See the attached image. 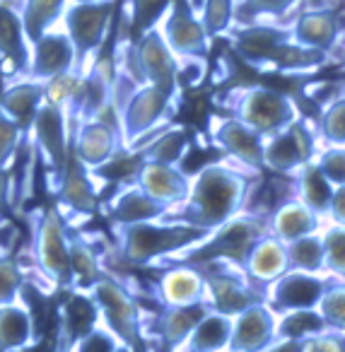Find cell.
I'll list each match as a JSON object with an SVG mask.
<instances>
[{"label":"cell","mask_w":345,"mask_h":352,"mask_svg":"<svg viewBox=\"0 0 345 352\" xmlns=\"http://www.w3.org/2000/svg\"><path fill=\"white\" fill-rule=\"evenodd\" d=\"M251 182L242 171L227 164H208L191 179V193L176 212H167L165 220L186 222L213 232L229 222L232 217L242 215L249 201Z\"/></svg>","instance_id":"1"},{"label":"cell","mask_w":345,"mask_h":352,"mask_svg":"<svg viewBox=\"0 0 345 352\" xmlns=\"http://www.w3.org/2000/svg\"><path fill=\"white\" fill-rule=\"evenodd\" d=\"M210 232L174 220H152L116 227L118 254L128 265H150L203 241Z\"/></svg>","instance_id":"2"},{"label":"cell","mask_w":345,"mask_h":352,"mask_svg":"<svg viewBox=\"0 0 345 352\" xmlns=\"http://www.w3.org/2000/svg\"><path fill=\"white\" fill-rule=\"evenodd\" d=\"M268 232H271L268 220L242 212V215L224 222L222 227L213 230L203 241L186 249L189 254H179V263L194 265V268L210 265V263H232L237 268H242L251 246L261 236H266Z\"/></svg>","instance_id":"3"},{"label":"cell","mask_w":345,"mask_h":352,"mask_svg":"<svg viewBox=\"0 0 345 352\" xmlns=\"http://www.w3.org/2000/svg\"><path fill=\"white\" fill-rule=\"evenodd\" d=\"M227 97V109L232 111V116L256 128L263 138L275 135L297 118H302L290 94L266 85H242V87H234Z\"/></svg>","instance_id":"4"},{"label":"cell","mask_w":345,"mask_h":352,"mask_svg":"<svg viewBox=\"0 0 345 352\" xmlns=\"http://www.w3.org/2000/svg\"><path fill=\"white\" fill-rule=\"evenodd\" d=\"M121 0H97V3H68L63 12L65 34L70 36L78 54V73H85V60H90L107 41Z\"/></svg>","instance_id":"5"},{"label":"cell","mask_w":345,"mask_h":352,"mask_svg":"<svg viewBox=\"0 0 345 352\" xmlns=\"http://www.w3.org/2000/svg\"><path fill=\"white\" fill-rule=\"evenodd\" d=\"M87 294L97 304L99 318H102L104 326L136 352H145L143 326H140V307L133 299V294L121 283H116L112 278H99L87 289Z\"/></svg>","instance_id":"6"},{"label":"cell","mask_w":345,"mask_h":352,"mask_svg":"<svg viewBox=\"0 0 345 352\" xmlns=\"http://www.w3.org/2000/svg\"><path fill=\"white\" fill-rule=\"evenodd\" d=\"M34 258L44 278L59 287L70 289V234L59 208H46L36 217Z\"/></svg>","instance_id":"7"},{"label":"cell","mask_w":345,"mask_h":352,"mask_svg":"<svg viewBox=\"0 0 345 352\" xmlns=\"http://www.w3.org/2000/svg\"><path fill=\"white\" fill-rule=\"evenodd\" d=\"M174 97L155 85H138L121 107V135L126 147H138L152 131H160Z\"/></svg>","instance_id":"8"},{"label":"cell","mask_w":345,"mask_h":352,"mask_svg":"<svg viewBox=\"0 0 345 352\" xmlns=\"http://www.w3.org/2000/svg\"><path fill=\"white\" fill-rule=\"evenodd\" d=\"M157 27L179 60H200L208 56L210 36L189 0H171Z\"/></svg>","instance_id":"9"},{"label":"cell","mask_w":345,"mask_h":352,"mask_svg":"<svg viewBox=\"0 0 345 352\" xmlns=\"http://www.w3.org/2000/svg\"><path fill=\"white\" fill-rule=\"evenodd\" d=\"M32 138H34V145L41 152V157L49 162L51 186L56 191L65 164H68L70 142H73V128L68 126V116L63 109L44 102V107L34 118V126H32Z\"/></svg>","instance_id":"10"},{"label":"cell","mask_w":345,"mask_h":352,"mask_svg":"<svg viewBox=\"0 0 345 352\" xmlns=\"http://www.w3.org/2000/svg\"><path fill=\"white\" fill-rule=\"evenodd\" d=\"M316 157V138L306 128L302 118L282 128L280 133L266 138L263 150V164L275 174H295L304 164L314 162Z\"/></svg>","instance_id":"11"},{"label":"cell","mask_w":345,"mask_h":352,"mask_svg":"<svg viewBox=\"0 0 345 352\" xmlns=\"http://www.w3.org/2000/svg\"><path fill=\"white\" fill-rule=\"evenodd\" d=\"M328 280L324 273H304V270H287L271 285H266L263 302L275 314L297 311V309H316L324 297Z\"/></svg>","instance_id":"12"},{"label":"cell","mask_w":345,"mask_h":352,"mask_svg":"<svg viewBox=\"0 0 345 352\" xmlns=\"http://www.w3.org/2000/svg\"><path fill=\"white\" fill-rule=\"evenodd\" d=\"M210 138H213V142L224 155L242 162L249 169H253V171L266 169V164H263L266 138H263L256 128L244 123L242 118L232 116V113L213 116L210 118Z\"/></svg>","instance_id":"13"},{"label":"cell","mask_w":345,"mask_h":352,"mask_svg":"<svg viewBox=\"0 0 345 352\" xmlns=\"http://www.w3.org/2000/svg\"><path fill=\"white\" fill-rule=\"evenodd\" d=\"M287 41H292V27H282L275 22H251V25H239L232 32L234 54L256 70L266 68L271 56Z\"/></svg>","instance_id":"14"},{"label":"cell","mask_w":345,"mask_h":352,"mask_svg":"<svg viewBox=\"0 0 345 352\" xmlns=\"http://www.w3.org/2000/svg\"><path fill=\"white\" fill-rule=\"evenodd\" d=\"M73 152L78 160L90 169H104L114 157L121 155L123 138L121 131L99 118L80 121L78 128H73Z\"/></svg>","instance_id":"15"},{"label":"cell","mask_w":345,"mask_h":352,"mask_svg":"<svg viewBox=\"0 0 345 352\" xmlns=\"http://www.w3.org/2000/svg\"><path fill=\"white\" fill-rule=\"evenodd\" d=\"M278 340V314L256 302L232 318L229 352H266Z\"/></svg>","instance_id":"16"},{"label":"cell","mask_w":345,"mask_h":352,"mask_svg":"<svg viewBox=\"0 0 345 352\" xmlns=\"http://www.w3.org/2000/svg\"><path fill=\"white\" fill-rule=\"evenodd\" d=\"M78 73V54L65 32H46L32 44L30 78L36 82H49L54 78Z\"/></svg>","instance_id":"17"},{"label":"cell","mask_w":345,"mask_h":352,"mask_svg":"<svg viewBox=\"0 0 345 352\" xmlns=\"http://www.w3.org/2000/svg\"><path fill=\"white\" fill-rule=\"evenodd\" d=\"M205 289H208V304L210 309L227 316H237L251 304L263 302V292L253 287V283L247 275L229 270H215V273H205Z\"/></svg>","instance_id":"18"},{"label":"cell","mask_w":345,"mask_h":352,"mask_svg":"<svg viewBox=\"0 0 345 352\" xmlns=\"http://www.w3.org/2000/svg\"><path fill=\"white\" fill-rule=\"evenodd\" d=\"M90 171L92 169L78 160V155L73 152V145H70L68 164H65L63 176H61L59 186L54 191L56 198H59L61 210H70L83 217H92L99 210V196Z\"/></svg>","instance_id":"19"},{"label":"cell","mask_w":345,"mask_h":352,"mask_svg":"<svg viewBox=\"0 0 345 352\" xmlns=\"http://www.w3.org/2000/svg\"><path fill=\"white\" fill-rule=\"evenodd\" d=\"M133 182L145 193H150L155 201L165 203L169 210L181 206L191 193L189 174L181 171L176 164H162V162L143 160L136 176H133Z\"/></svg>","instance_id":"20"},{"label":"cell","mask_w":345,"mask_h":352,"mask_svg":"<svg viewBox=\"0 0 345 352\" xmlns=\"http://www.w3.org/2000/svg\"><path fill=\"white\" fill-rule=\"evenodd\" d=\"M167 212H169V208L165 203L155 201L136 182H123V186L114 193V198L109 201L107 208V215L114 222V227L165 220Z\"/></svg>","instance_id":"21"},{"label":"cell","mask_w":345,"mask_h":352,"mask_svg":"<svg viewBox=\"0 0 345 352\" xmlns=\"http://www.w3.org/2000/svg\"><path fill=\"white\" fill-rule=\"evenodd\" d=\"M162 307H194V304H208V289L205 278L194 265H174L167 268L157 285Z\"/></svg>","instance_id":"22"},{"label":"cell","mask_w":345,"mask_h":352,"mask_svg":"<svg viewBox=\"0 0 345 352\" xmlns=\"http://www.w3.org/2000/svg\"><path fill=\"white\" fill-rule=\"evenodd\" d=\"M290 27L292 39L297 44L306 46V49L326 51V54H331L338 46L340 34H343V20L333 10H324V8L302 12Z\"/></svg>","instance_id":"23"},{"label":"cell","mask_w":345,"mask_h":352,"mask_svg":"<svg viewBox=\"0 0 345 352\" xmlns=\"http://www.w3.org/2000/svg\"><path fill=\"white\" fill-rule=\"evenodd\" d=\"M30 39L22 15L8 3H0V63L12 75L30 73Z\"/></svg>","instance_id":"24"},{"label":"cell","mask_w":345,"mask_h":352,"mask_svg":"<svg viewBox=\"0 0 345 352\" xmlns=\"http://www.w3.org/2000/svg\"><path fill=\"white\" fill-rule=\"evenodd\" d=\"M242 270L253 285H271L273 280H278L282 273L290 270L287 246L282 244L278 236H273L271 232H268L266 236H261V239L251 246Z\"/></svg>","instance_id":"25"},{"label":"cell","mask_w":345,"mask_h":352,"mask_svg":"<svg viewBox=\"0 0 345 352\" xmlns=\"http://www.w3.org/2000/svg\"><path fill=\"white\" fill-rule=\"evenodd\" d=\"M46 85L36 80H22L0 92V109L30 135L39 109L44 107Z\"/></svg>","instance_id":"26"},{"label":"cell","mask_w":345,"mask_h":352,"mask_svg":"<svg viewBox=\"0 0 345 352\" xmlns=\"http://www.w3.org/2000/svg\"><path fill=\"white\" fill-rule=\"evenodd\" d=\"M268 227H271V234L278 236L282 244H290L300 236L319 232V215L311 212L302 201L292 198V201H282L273 210Z\"/></svg>","instance_id":"27"},{"label":"cell","mask_w":345,"mask_h":352,"mask_svg":"<svg viewBox=\"0 0 345 352\" xmlns=\"http://www.w3.org/2000/svg\"><path fill=\"white\" fill-rule=\"evenodd\" d=\"M210 311V304H194V307H165L157 314V333H160L162 342L169 347L171 352H176L189 336L194 333V328L200 323V318Z\"/></svg>","instance_id":"28"},{"label":"cell","mask_w":345,"mask_h":352,"mask_svg":"<svg viewBox=\"0 0 345 352\" xmlns=\"http://www.w3.org/2000/svg\"><path fill=\"white\" fill-rule=\"evenodd\" d=\"M232 340V316L210 309L200 323L194 328L181 352H224Z\"/></svg>","instance_id":"29"},{"label":"cell","mask_w":345,"mask_h":352,"mask_svg":"<svg viewBox=\"0 0 345 352\" xmlns=\"http://www.w3.org/2000/svg\"><path fill=\"white\" fill-rule=\"evenodd\" d=\"M295 184H292V191L295 198L302 201L311 212L316 215H328L331 208V198H333V186L324 179V174L319 171V166L314 162L304 164L302 169H297L295 174Z\"/></svg>","instance_id":"30"},{"label":"cell","mask_w":345,"mask_h":352,"mask_svg":"<svg viewBox=\"0 0 345 352\" xmlns=\"http://www.w3.org/2000/svg\"><path fill=\"white\" fill-rule=\"evenodd\" d=\"M191 147V131L186 126H162L152 140H147L140 150V157L147 162H162V164H176L186 157Z\"/></svg>","instance_id":"31"},{"label":"cell","mask_w":345,"mask_h":352,"mask_svg":"<svg viewBox=\"0 0 345 352\" xmlns=\"http://www.w3.org/2000/svg\"><path fill=\"white\" fill-rule=\"evenodd\" d=\"M34 336V318L30 309H22L17 304L0 307V350L20 352L32 342Z\"/></svg>","instance_id":"32"},{"label":"cell","mask_w":345,"mask_h":352,"mask_svg":"<svg viewBox=\"0 0 345 352\" xmlns=\"http://www.w3.org/2000/svg\"><path fill=\"white\" fill-rule=\"evenodd\" d=\"M70 275H73V283H70L73 292H85L99 278H104L97 251L80 234H70Z\"/></svg>","instance_id":"33"},{"label":"cell","mask_w":345,"mask_h":352,"mask_svg":"<svg viewBox=\"0 0 345 352\" xmlns=\"http://www.w3.org/2000/svg\"><path fill=\"white\" fill-rule=\"evenodd\" d=\"M326 333H331V328L319 309H297V311L278 314V338L311 340Z\"/></svg>","instance_id":"34"},{"label":"cell","mask_w":345,"mask_h":352,"mask_svg":"<svg viewBox=\"0 0 345 352\" xmlns=\"http://www.w3.org/2000/svg\"><path fill=\"white\" fill-rule=\"evenodd\" d=\"M70 0H25L22 6V22H25V32L30 44H34L39 36L51 32V27L63 17L65 8Z\"/></svg>","instance_id":"35"},{"label":"cell","mask_w":345,"mask_h":352,"mask_svg":"<svg viewBox=\"0 0 345 352\" xmlns=\"http://www.w3.org/2000/svg\"><path fill=\"white\" fill-rule=\"evenodd\" d=\"M287 246V261L292 270L304 273H326V249H324V232H311L306 236L290 241Z\"/></svg>","instance_id":"36"},{"label":"cell","mask_w":345,"mask_h":352,"mask_svg":"<svg viewBox=\"0 0 345 352\" xmlns=\"http://www.w3.org/2000/svg\"><path fill=\"white\" fill-rule=\"evenodd\" d=\"M295 3L297 0H237L234 22L251 25V22H263V17H268L271 22H278L295 8Z\"/></svg>","instance_id":"37"},{"label":"cell","mask_w":345,"mask_h":352,"mask_svg":"<svg viewBox=\"0 0 345 352\" xmlns=\"http://www.w3.org/2000/svg\"><path fill=\"white\" fill-rule=\"evenodd\" d=\"M319 138L326 147H345V94L321 107Z\"/></svg>","instance_id":"38"},{"label":"cell","mask_w":345,"mask_h":352,"mask_svg":"<svg viewBox=\"0 0 345 352\" xmlns=\"http://www.w3.org/2000/svg\"><path fill=\"white\" fill-rule=\"evenodd\" d=\"M171 0H131V39H138L140 34H145L147 30L160 25V20L165 17L167 8Z\"/></svg>","instance_id":"39"},{"label":"cell","mask_w":345,"mask_h":352,"mask_svg":"<svg viewBox=\"0 0 345 352\" xmlns=\"http://www.w3.org/2000/svg\"><path fill=\"white\" fill-rule=\"evenodd\" d=\"M234 15H237V0H203L200 22L210 39L232 30Z\"/></svg>","instance_id":"40"},{"label":"cell","mask_w":345,"mask_h":352,"mask_svg":"<svg viewBox=\"0 0 345 352\" xmlns=\"http://www.w3.org/2000/svg\"><path fill=\"white\" fill-rule=\"evenodd\" d=\"M316 309L326 318L331 331L345 333V285H333V287L328 285Z\"/></svg>","instance_id":"41"},{"label":"cell","mask_w":345,"mask_h":352,"mask_svg":"<svg viewBox=\"0 0 345 352\" xmlns=\"http://www.w3.org/2000/svg\"><path fill=\"white\" fill-rule=\"evenodd\" d=\"M27 133L0 109V169H8L15 160V155L22 150Z\"/></svg>","instance_id":"42"},{"label":"cell","mask_w":345,"mask_h":352,"mask_svg":"<svg viewBox=\"0 0 345 352\" xmlns=\"http://www.w3.org/2000/svg\"><path fill=\"white\" fill-rule=\"evenodd\" d=\"M326 270L335 278L345 280V227L333 225L324 232Z\"/></svg>","instance_id":"43"},{"label":"cell","mask_w":345,"mask_h":352,"mask_svg":"<svg viewBox=\"0 0 345 352\" xmlns=\"http://www.w3.org/2000/svg\"><path fill=\"white\" fill-rule=\"evenodd\" d=\"M22 287H25V270L17 265L15 258L3 256L0 258V307L15 304Z\"/></svg>","instance_id":"44"},{"label":"cell","mask_w":345,"mask_h":352,"mask_svg":"<svg viewBox=\"0 0 345 352\" xmlns=\"http://www.w3.org/2000/svg\"><path fill=\"white\" fill-rule=\"evenodd\" d=\"M314 164L333 188L345 186V147H324L314 157Z\"/></svg>","instance_id":"45"},{"label":"cell","mask_w":345,"mask_h":352,"mask_svg":"<svg viewBox=\"0 0 345 352\" xmlns=\"http://www.w3.org/2000/svg\"><path fill=\"white\" fill-rule=\"evenodd\" d=\"M121 345L116 336L109 331L107 326H94L92 331H87L85 336H80L78 340L73 342L70 352H116V347Z\"/></svg>","instance_id":"46"},{"label":"cell","mask_w":345,"mask_h":352,"mask_svg":"<svg viewBox=\"0 0 345 352\" xmlns=\"http://www.w3.org/2000/svg\"><path fill=\"white\" fill-rule=\"evenodd\" d=\"M328 217H331V222H333V225H343L345 227V186L333 188Z\"/></svg>","instance_id":"47"},{"label":"cell","mask_w":345,"mask_h":352,"mask_svg":"<svg viewBox=\"0 0 345 352\" xmlns=\"http://www.w3.org/2000/svg\"><path fill=\"white\" fill-rule=\"evenodd\" d=\"M10 210V171L0 169V215Z\"/></svg>","instance_id":"48"},{"label":"cell","mask_w":345,"mask_h":352,"mask_svg":"<svg viewBox=\"0 0 345 352\" xmlns=\"http://www.w3.org/2000/svg\"><path fill=\"white\" fill-rule=\"evenodd\" d=\"M266 352H304V340H290V338H278Z\"/></svg>","instance_id":"49"},{"label":"cell","mask_w":345,"mask_h":352,"mask_svg":"<svg viewBox=\"0 0 345 352\" xmlns=\"http://www.w3.org/2000/svg\"><path fill=\"white\" fill-rule=\"evenodd\" d=\"M335 338H338V350L345 352V333H335Z\"/></svg>","instance_id":"50"},{"label":"cell","mask_w":345,"mask_h":352,"mask_svg":"<svg viewBox=\"0 0 345 352\" xmlns=\"http://www.w3.org/2000/svg\"><path fill=\"white\" fill-rule=\"evenodd\" d=\"M116 352H136V350H133V347H128L126 342H121V345L116 347Z\"/></svg>","instance_id":"51"},{"label":"cell","mask_w":345,"mask_h":352,"mask_svg":"<svg viewBox=\"0 0 345 352\" xmlns=\"http://www.w3.org/2000/svg\"><path fill=\"white\" fill-rule=\"evenodd\" d=\"M6 236H8V227H6V225H0V244L6 241Z\"/></svg>","instance_id":"52"},{"label":"cell","mask_w":345,"mask_h":352,"mask_svg":"<svg viewBox=\"0 0 345 352\" xmlns=\"http://www.w3.org/2000/svg\"><path fill=\"white\" fill-rule=\"evenodd\" d=\"M70 3H97V0H70Z\"/></svg>","instance_id":"53"},{"label":"cell","mask_w":345,"mask_h":352,"mask_svg":"<svg viewBox=\"0 0 345 352\" xmlns=\"http://www.w3.org/2000/svg\"><path fill=\"white\" fill-rule=\"evenodd\" d=\"M0 3H8V6H12V3H15V0H0Z\"/></svg>","instance_id":"54"}]
</instances>
